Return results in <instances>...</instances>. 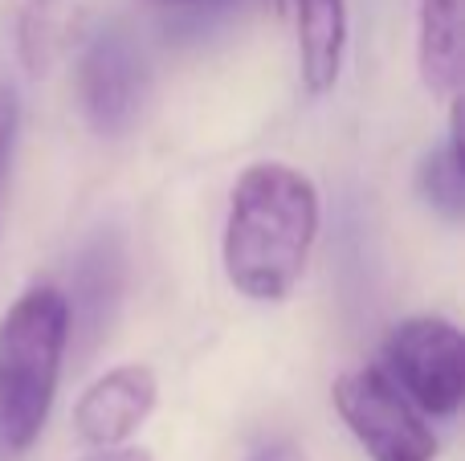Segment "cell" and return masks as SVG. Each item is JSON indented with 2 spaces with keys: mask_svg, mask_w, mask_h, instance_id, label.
I'll return each instance as SVG.
<instances>
[{
  "mask_svg": "<svg viewBox=\"0 0 465 461\" xmlns=\"http://www.w3.org/2000/svg\"><path fill=\"white\" fill-rule=\"evenodd\" d=\"M70 307L57 286H33L0 319V454L16 457L41 437L62 380Z\"/></svg>",
  "mask_w": 465,
  "mask_h": 461,
  "instance_id": "cell-2",
  "label": "cell"
},
{
  "mask_svg": "<svg viewBox=\"0 0 465 461\" xmlns=\"http://www.w3.org/2000/svg\"><path fill=\"white\" fill-rule=\"evenodd\" d=\"M298 74L306 94L322 98L335 90L347 45V0H294Z\"/></svg>",
  "mask_w": 465,
  "mask_h": 461,
  "instance_id": "cell-8",
  "label": "cell"
},
{
  "mask_svg": "<svg viewBox=\"0 0 465 461\" xmlns=\"http://www.w3.org/2000/svg\"><path fill=\"white\" fill-rule=\"evenodd\" d=\"M147 98V65L123 29H103L78 57V103L86 123L106 139L127 135Z\"/></svg>",
  "mask_w": 465,
  "mask_h": 461,
  "instance_id": "cell-5",
  "label": "cell"
},
{
  "mask_svg": "<svg viewBox=\"0 0 465 461\" xmlns=\"http://www.w3.org/2000/svg\"><path fill=\"white\" fill-rule=\"evenodd\" d=\"M37 5H49V0H37Z\"/></svg>",
  "mask_w": 465,
  "mask_h": 461,
  "instance_id": "cell-15",
  "label": "cell"
},
{
  "mask_svg": "<svg viewBox=\"0 0 465 461\" xmlns=\"http://www.w3.org/2000/svg\"><path fill=\"white\" fill-rule=\"evenodd\" d=\"M155 400H160V384L152 368L123 364L82 392V400L74 405V429L94 449L123 446L155 413Z\"/></svg>",
  "mask_w": 465,
  "mask_h": 461,
  "instance_id": "cell-6",
  "label": "cell"
},
{
  "mask_svg": "<svg viewBox=\"0 0 465 461\" xmlns=\"http://www.w3.org/2000/svg\"><path fill=\"white\" fill-rule=\"evenodd\" d=\"M339 421L371 461H437V437L384 368L343 372L331 388Z\"/></svg>",
  "mask_w": 465,
  "mask_h": 461,
  "instance_id": "cell-3",
  "label": "cell"
},
{
  "mask_svg": "<svg viewBox=\"0 0 465 461\" xmlns=\"http://www.w3.org/2000/svg\"><path fill=\"white\" fill-rule=\"evenodd\" d=\"M249 461H306V457H302V449H298L294 441H273V446L257 449Z\"/></svg>",
  "mask_w": 465,
  "mask_h": 461,
  "instance_id": "cell-12",
  "label": "cell"
},
{
  "mask_svg": "<svg viewBox=\"0 0 465 461\" xmlns=\"http://www.w3.org/2000/svg\"><path fill=\"white\" fill-rule=\"evenodd\" d=\"M420 82L437 98H458L465 78V0H417Z\"/></svg>",
  "mask_w": 465,
  "mask_h": 461,
  "instance_id": "cell-9",
  "label": "cell"
},
{
  "mask_svg": "<svg viewBox=\"0 0 465 461\" xmlns=\"http://www.w3.org/2000/svg\"><path fill=\"white\" fill-rule=\"evenodd\" d=\"M123 274H127V258H123V241L114 233H103L94 245H86L78 270H74V294L65 299L70 307V335H86V351L98 343L114 315V302L123 294Z\"/></svg>",
  "mask_w": 465,
  "mask_h": 461,
  "instance_id": "cell-7",
  "label": "cell"
},
{
  "mask_svg": "<svg viewBox=\"0 0 465 461\" xmlns=\"http://www.w3.org/2000/svg\"><path fill=\"white\" fill-rule=\"evenodd\" d=\"M319 237V188L290 163H253L232 184L225 221V274L253 302H282Z\"/></svg>",
  "mask_w": 465,
  "mask_h": 461,
  "instance_id": "cell-1",
  "label": "cell"
},
{
  "mask_svg": "<svg viewBox=\"0 0 465 461\" xmlns=\"http://www.w3.org/2000/svg\"><path fill=\"white\" fill-rule=\"evenodd\" d=\"M16 123H21V103H16L13 86H0V180H5V168H8V155H13Z\"/></svg>",
  "mask_w": 465,
  "mask_h": 461,
  "instance_id": "cell-11",
  "label": "cell"
},
{
  "mask_svg": "<svg viewBox=\"0 0 465 461\" xmlns=\"http://www.w3.org/2000/svg\"><path fill=\"white\" fill-rule=\"evenodd\" d=\"M388 376L417 413L453 417L465 400V339L458 323L441 315L404 319L388 335Z\"/></svg>",
  "mask_w": 465,
  "mask_h": 461,
  "instance_id": "cell-4",
  "label": "cell"
},
{
  "mask_svg": "<svg viewBox=\"0 0 465 461\" xmlns=\"http://www.w3.org/2000/svg\"><path fill=\"white\" fill-rule=\"evenodd\" d=\"M420 196L433 212H441L450 225H458L465 217V155H461V114H458V98H453V123H450V139L441 147L425 155L420 163Z\"/></svg>",
  "mask_w": 465,
  "mask_h": 461,
  "instance_id": "cell-10",
  "label": "cell"
},
{
  "mask_svg": "<svg viewBox=\"0 0 465 461\" xmlns=\"http://www.w3.org/2000/svg\"><path fill=\"white\" fill-rule=\"evenodd\" d=\"M82 461H152V454L135 449V446H111V449H98V454H90Z\"/></svg>",
  "mask_w": 465,
  "mask_h": 461,
  "instance_id": "cell-13",
  "label": "cell"
},
{
  "mask_svg": "<svg viewBox=\"0 0 465 461\" xmlns=\"http://www.w3.org/2000/svg\"><path fill=\"white\" fill-rule=\"evenodd\" d=\"M147 5H160V8H184V5H217V0H147Z\"/></svg>",
  "mask_w": 465,
  "mask_h": 461,
  "instance_id": "cell-14",
  "label": "cell"
}]
</instances>
